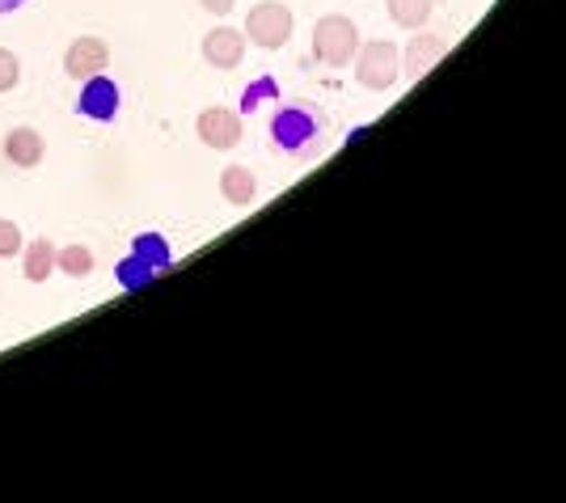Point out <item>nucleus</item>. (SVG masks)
I'll return each mask as SVG.
<instances>
[{"label":"nucleus","instance_id":"5","mask_svg":"<svg viewBox=\"0 0 566 503\" xmlns=\"http://www.w3.org/2000/svg\"><path fill=\"white\" fill-rule=\"evenodd\" d=\"M449 55V39L444 34H431V30H415V39L406 43V55H401V72L406 76H427L440 60Z\"/></svg>","mask_w":566,"mask_h":503},{"label":"nucleus","instance_id":"2","mask_svg":"<svg viewBox=\"0 0 566 503\" xmlns=\"http://www.w3.org/2000/svg\"><path fill=\"white\" fill-rule=\"evenodd\" d=\"M355 76H359V85L373 90V94L394 90L401 81V51L394 48L389 39H377V43L359 48L355 51Z\"/></svg>","mask_w":566,"mask_h":503},{"label":"nucleus","instance_id":"4","mask_svg":"<svg viewBox=\"0 0 566 503\" xmlns=\"http://www.w3.org/2000/svg\"><path fill=\"white\" fill-rule=\"evenodd\" d=\"M317 136V115L308 106H280L271 119V140L280 144L283 153H301L308 140Z\"/></svg>","mask_w":566,"mask_h":503},{"label":"nucleus","instance_id":"1","mask_svg":"<svg viewBox=\"0 0 566 503\" xmlns=\"http://www.w3.org/2000/svg\"><path fill=\"white\" fill-rule=\"evenodd\" d=\"M355 51H359V30H355L352 18L331 13V18H322V22L313 25V55H317L322 64L347 69L355 60Z\"/></svg>","mask_w":566,"mask_h":503},{"label":"nucleus","instance_id":"9","mask_svg":"<svg viewBox=\"0 0 566 503\" xmlns=\"http://www.w3.org/2000/svg\"><path fill=\"white\" fill-rule=\"evenodd\" d=\"M203 60L212 69H237L245 60V30H233V25H216L203 34Z\"/></svg>","mask_w":566,"mask_h":503},{"label":"nucleus","instance_id":"3","mask_svg":"<svg viewBox=\"0 0 566 503\" xmlns=\"http://www.w3.org/2000/svg\"><path fill=\"white\" fill-rule=\"evenodd\" d=\"M245 39L262 51H280L292 39V9L280 0H262L245 18Z\"/></svg>","mask_w":566,"mask_h":503},{"label":"nucleus","instance_id":"8","mask_svg":"<svg viewBox=\"0 0 566 503\" xmlns=\"http://www.w3.org/2000/svg\"><path fill=\"white\" fill-rule=\"evenodd\" d=\"M76 111L85 115V119H97V123H111L118 115V85L106 76V72H97L85 81V90L76 97Z\"/></svg>","mask_w":566,"mask_h":503},{"label":"nucleus","instance_id":"10","mask_svg":"<svg viewBox=\"0 0 566 503\" xmlns=\"http://www.w3.org/2000/svg\"><path fill=\"white\" fill-rule=\"evenodd\" d=\"M43 153H48V144H43V136L34 127H13L9 140H4V157L18 169H34L43 161Z\"/></svg>","mask_w":566,"mask_h":503},{"label":"nucleus","instance_id":"21","mask_svg":"<svg viewBox=\"0 0 566 503\" xmlns=\"http://www.w3.org/2000/svg\"><path fill=\"white\" fill-rule=\"evenodd\" d=\"M25 0H0V18H4V13H13V9H22Z\"/></svg>","mask_w":566,"mask_h":503},{"label":"nucleus","instance_id":"19","mask_svg":"<svg viewBox=\"0 0 566 503\" xmlns=\"http://www.w3.org/2000/svg\"><path fill=\"white\" fill-rule=\"evenodd\" d=\"M262 94H275V81H259V85L245 94V102H241V106H245V111H254V102H259Z\"/></svg>","mask_w":566,"mask_h":503},{"label":"nucleus","instance_id":"15","mask_svg":"<svg viewBox=\"0 0 566 503\" xmlns=\"http://www.w3.org/2000/svg\"><path fill=\"white\" fill-rule=\"evenodd\" d=\"M55 266L64 271V275H90L94 271V254H90V245H64V250H55Z\"/></svg>","mask_w":566,"mask_h":503},{"label":"nucleus","instance_id":"20","mask_svg":"<svg viewBox=\"0 0 566 503\" xmlns=\"http://www.w3.org/2000/svg\"><path fill=\"white\" fill-rule=\"evenodd\" d=\"M199 4H203V9H208V13H216V18H224V13H229V9H233L237 0H199Z\"/></svg>","mask_w":566,"mask_h":503},{"label":"nucleus","instance_id":"16","mask_svg":"<svg viewBox=\"0 0 566 503\" xmlns=\"http://www.w3.org/2000/svg\"><path fill=\"white\" fill-rule=\"evenodd\" d=\"M153 275H157V271H153L148 263H140L136 254H132L127 263H118V284H123V287H144Z\"/></svg>","mask_w":566,"mask_h":503},{"label":"nucleus","instance_id":"18","mask_svg":"<svg viewBox=\"0 0 566 503\" xmlns=\"http://www.w3.org/2000/svg\"><path fill=\"white\" fill-rule=\"evenodd\" d=\"M22 254V229L13 220H0V259H13Z\"/></svg>","mask_w":566,"mask_h":503},{"label":"nucleus","instance_id":"17","mask_svg":"<svg viewBox=\"0 0 566 503\" xmlns=\"http://www.w3.org/2000/svg\"><path fill=\"white\" fill-rule=\"evenodd\" d=\"M18 81H22V64H18V55H13L9 48H0V94L18 90Z\"/></svg>","mask_w":566,"mask_h":503},{"label":"nucleus","instance_id":"14","mask_svg":"<svg viewBox=\"0 0 566 503\" xmlns=\"http://www.w3.org/2000/svg\"><path fill=\"white\" fill-rule=\"evenodd\" d=\"M136 259H140V263H148L153 271H166V266L174 263L169 241L161 238V233H144V238H136Z\"/></svg>","mask_w":566,"mask_h":503},{"label":"nucleus","instance_id":"13","mask_svg":"<svg viewBox=\"0 0 566 503\" xmlns=\"http://www.w3.org/2000/svg\"><path fill=\"white\" fill-rule=\"evenodd\" d=\"M51 266H55V245L48 238H34V245L25 250V280L43 284L51 275Z\"/></svg>","mask_w":566,"mask_h":503},{"label":"nucleus","instance_id":"6","mask_svg":"<svg viewBox=\"0 0 566 503\" xmlns=\"http://www.w3.org/2000/svg\"><path fill=\"white\" fill-rule=\"evenodd\" d=\"M195 132H199V140L208 144V148H237L241 144V115L229 111V106H208L199 123H195Z\"/></svg>","mask_w":566,"mask_h":503},{"label":"nucleus","instance_id":"7","mask_svg":"<svg viewBox=\"0 0 566 503\" xmlns=\"http://www.w3.org/2000/svg\"><path fill=\"white\" fill-rule=\"evenodd\" d=\"M106 69H111V48H106V39H94V34L76 39L69 55H64V72H69L72 81H90V76Z\"/></svg>","mask_w":566,"mask_h":503},{"label":"nucleus","instance_id":"11","mask_svg":"<svg viewBox=\"0 0 566 503\" xmlns=\"http://www.w3.org/2000/svg\"><path fill=\"white\" fill-rule=\"evenodd\" d=\"M220 195H224L229 203H237V208H245V203L259 195V178L245 166H229L220 174Z\"/></svg>","mask_w":566,"mask_h":503},{"label":"nucleus","instance_id":"12","mask_svg":"<svg viewBox=\"0 0 566 503\" xmlns=\"http://www.w3.org/2000/svg\"><path fill=\"white\" fill-rule=\"evenodd\" d=\"M436 0H389V18L401 25V30H423L427 18H431Z\"/></svg>","mask_w":566,"mask_h":503}]
</instances>
